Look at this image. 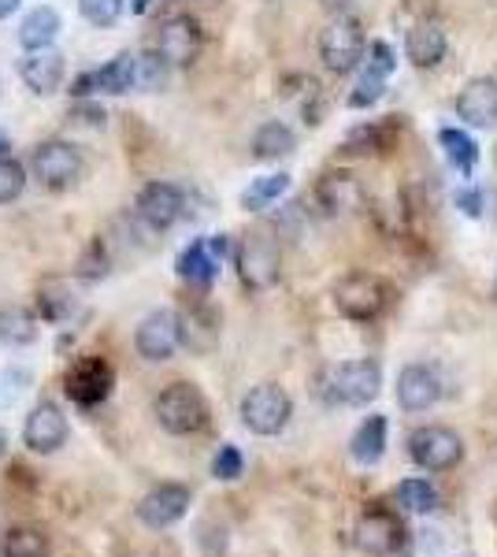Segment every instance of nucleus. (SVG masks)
<instances>
[{
	"mask_svg": "<svg viewBox=\"0 0 497 557\" xmlns=\"http://www.w3.org/2000/svg\"><path fill=\"white\" fill-rule=\"evenodd\" d=\"M157 412L160 428L167 431V435H201L208 428V420H212V409H208V398L201 394V386L197 383H171L164 391L157 394Z\"/></svg>",
	"mask_w": 497,
	"mask_h": 557,
	"instance_id": "1",
	"label": "nucleus"
},
{
	"mask_svg": "<svg viewBox=\"0 0 497 557\" xmlns=\"http://www.w3.org/2000/svg\"><path fill=\"white\" fill-rule=\"evenodd\" d=\"M323 391L338 406L360 409L368 401H375L378 391H383V368H378V361H368V357L364 361H341L323 375Z\"/></svg>",
	"mask_w": 497,
	"mask_h": 557,
	"instance_id": "2",
	"label": "nucleus"
},
{
	"mask_svg": "<svg viewBox=\"0 0 497 557\" xmlns=\"http://www.w3.org/2000/svg\"><path fill=\"white\" fill-rule=\"evenodd\" d=\"M334 309L341 312L346 320H357V323H372L386 312V283L372 272H349L346 278H338L334 286Z\"/></svg>",
	"mask_w": 497,
	"mask_h": 557,
	"instance_id": "3",
	"label": "nucleus"
},
{
	"mask_svg": "<svg viewBox=\"0 0 497 557\" xmlns=\"http://www.w3.org/2000/svg\"><path fill=\"white\" fill-rule=\"evenodd\" d=\"M290 417H294V398L278 383H260L241 398V424L252 435H264V438L283 435Z\"/></svg>",
	"mask_w": 497,
	"mask_h": 557,
	"instance_id": "4",
	"label": "nucleus"
},
{
	"mask_svg": "<svg viewBox=\"0 0 497 557\" xmlns=\"http://www.w3.org/2000/svg\"><path fill=\"white\" fill-rule=\"evenodd\" d=\"M409 457L423 472H449L464 461V438L453 428L423 424L409 435Z\"/></svg>",
	"mask_w": 497,
	"mask_h": 557,
	"instance_id": "5",
	"label": "nucleus"
},
{
	"mask_svg": "<svg viewBox=\"0 0 497 557\" xmlns=\"http://www.w3.org/2000/svg\"><path fill=\"white\" fill-rule=\"evenodd\" d=\"M234 264H238V275L249 290H268V286L278 283V268H283L278 242L268 231H249L234 249Z\"/></svg>",
	"mask_w": 497,
	"mask_h": 557,
	"instance_id": "6",
	"label": "nucleus"
},
{
	"mask_svg": "<svg viewBox=\"0 0 497 557\" xmlns=\"http://www.w3.org/2000/svg\"><path fill=\"white\" fill-rule=\"evenodd\" d=\"M364 26H360L352 15H338L327 30L320 34V60L331 75H349V71L360 67L364 60Z\"/></svg>",
	"mask_w": 497,
	"mask_h": 557,
	"instance_id": "7",
	"label": "nucleus"
},
{
	"mask_svg": "<svg viewBox=\"0 0 497 557\" xmlns=\"http://www.w3.org/2000/svg\"><path fill=\"white\" fill-rule=\"evenodd\" d=\"M83 168H86V160H83V152H78V146L60 141V138L41 141L30 157V172L45 190H67V186L83 175Z\"/></svg>",
	"mask_w": 497,
	"mask_h": 557,
	"instance_id": "8",
	"label": "nucleus"
},
{
	"mask_svg": "<svg viewBox=\"0 0 497 557\" xmlns=\"http://www.w3.org/2000/svg\"><path fill=\"white\" fill-rule=\"evenodd\" d=\"M112 386H115V372L104 357H83V361H75L67 368V375H63L67 398L83 409L101 406L108 394H112Z\"/></svg>",
	"mask_w": 497,
	"mask_h": 557,
	"instance_id": "9",
	"label": "nucleus"
},
{
	"mask_svg": "<svg viewBox=\"0 0 497 557\" xmlns=\"http://www.w3.org/2000/svg\"><path fill=\"white\" fill-rule=\"evenodd\" d=\"M204 49V34L201 23L189 20V15H171L167 23H160L157 30V57L164 60L167 67H189Z\"/></svg>",
	"mask_w": 497,
	"mask_h": 557,
	"instance_id": "10",
	"label": "nucleus"
},
{
	"mask_svg": "<svg viewBox=\"0 0 497 557\" xmlns=\"http://www.w3.org/2000/svg\"><path fill=\"white\" fill-rule=\"evenodd\" d=\"M189 502H194V494H189L186 483H160V487H152L149 494H141L134 513H138L141 524L152 528V532H164V528L178 524V520L189 513Z\"/></svg>",
	"mask_w": 497,
	"mask_h": 557,
	"instance_id": "11",
	"label": "nucleus"
},
{
	"mask_svg": "<svg viewBox=\"0 0 497 557\" xmlns=\"http://www.w3.org/2000/svg\"><path fill=\"white\" fill-rule=\"evenodd\" d=\"M357 543H360V550L372 554V557H390V554L401 550L405 528H401V520L383 506V502H372L357 524Z\"/></svg>",
	"mask_w": 497,
	"mask_h": 557,
	"instance_id": "12",
	"label": "nucleus"
},
{
	"mask_svg": "<svg viewBox=\"0 0 497 557\" xmlns=\"http://www.w3.org/2000/svg\"><path fill=\"white\" fill-rule=\"evenodd\" d=\"M67 412H63L57 401H38V406L30 409V417H26L23 424V443L30 454H57L63 443H67Z\"/></svg>",
	"mask_w": 497,
	"mask_h": 557,
	"instance_id": "13",
	"label": "nucleus"
},
{
	"mask_svg": "<svg viewBox=\"0 0 497 557\" xmlns=\"http://www.w3.org/2000/svg\"><path fill=\"white\" fill-rule=\"evenodd\" d=\"M134 349H138V357H146L152 364L171 361L178 349V317L175 312L171 309L149 312V317L138 323V331H134Z\"/></svg>",
	"mask_w": 497,
	"mask_h": 557,
	"instance_id": "14",
	"label": "nucleus"
},
{
	"mask_svg": "<svg viewBox=\"0 0 497 557\" xmlns=\"http://www.w3.org/2000/svg\"><path fill=\"white\" fill-rule=\"evenodd\" d=\"M186 197L175 183H149L138 194V215L149 223L152 231H167L183 220Z\"/></svg>",
	"mask_w": 497,
	"mask_h": 557,
	"instance_id": "15",
	"label": "nucleus"
},
{
	"mask_svg": "<svg viewBox=\"0 0 497 557\" xmlns=\"http://www.w3.org/2000/svg\"><path fill=\"white\" fill-rule=\"evenodd\" d=\"M442 398V383L435 368L427 364H409L397 375V406L405 412H427L435 409Z\"/></svg>",
	"mask_w": 497,
	"mask_h": 557,
	"instance_id": "16",
	"label": "nucleus"
},
{
	"mask_svg": "<svg viewBox=\"0 0 497 557\" xmlns=\"http://www.w3.org/2000/svg\"><path fill=\"white\" fill-rule=\"evenodd\" d=\"M446 52H449V38L438 20H420L405 34V57H409L415 67H423V71L438 67L442 60H446Z\"/></svg>",
	"mask_w": 497,
	"mask_h": 557,
	"instance_id": "17",
	"label": "nucleus"
},
{
	"mask_svg": "<svg viewBox=\"0 0 497 557\" xmlns=\"http://www.w3.org/2000/svg\"><path fill=\"white\" fill-rule=\"evenodd\" d=\"M457 115L468 127H494L497 123V78H472L457 97Z\"/></svg>",
	"mask_w": 497,
	"mask_h": 557,
	"instance_id": "18",
	"label": "nucleus"
},
{
	"mask_svg": "<svg viewBox=\"0 0 497 557\" xmlns=\"http://www.w3.org/2000/svg\"><path fill=\"white\" fill-rule=\"evenodd\" d=\"M220 260L223 257L215 253L204 238H197V242H189V246L183 249V257H178V275H183L189 286H201V290H208V286L215 283V275H220Z\"/></svg>",
	"mask_w": 497,
	"mask_h": 557,
	"instance_id": "19",
	"label": "nucleus"
},
{
	"mask_svg": "<svg viewBox=\"0 0 497 557\" xmlns=\"http://www.w3.org/2000/svg\"><path fill=\"white\" fill-rule=\"evenodd\" d=\"M63 57H57V52H30L26 60H20V75L23 83L34 89L38 97H49L57 94L60 83H63Z\"/></svg>",
	"mask_w": 497,
	"mask_h": 557,
	"instance_id": "20",
	"label": "nucleus"
},
{
	"mask_svg": "<svg viewBox=\"0 0 497 557\" xmlns=\"http://www.w3.org/2000/svg\"><path fill=\"white\" fill-rule=\"evenodd\" d=\"M220 338L215 317L204 305H189L186 312H178V346H189L194 354H208Z\"/></svg>",
	"mask_w": 497,
	"mask_h": 557,
	"instance_id": "21",
	"label": "nucleus"
},
{
	"mask_svg": "<svg viewBox=\"0 0 497 557\" xmlns=\"http://www.w3.org/2000/svg\"><path fill=\"white\" fill-rule=\"evenodd\" d=\"M349 454H352V461L364 465V469H372V465L383 461V454H386V417L372 412L364 424L352 431Z\"/></svg>",
	"mask_w": 497,
	"mask_h": 557,
	"instance_id": "22",
	"label": "nucleus"
},
{
	"mask_svg": "<svg viewBox=\"0 0 497 557\" xmlns=\"http://www.w3.org/2000/svg\"><path fill=\"white\" fill-rule=\"evenodd\" d=\"M315 197L327 212H346V209H357L360 205V183L352 178L349 172H327L315 186Z\"/></svg>",
	"mask_w": 497,
	"mask_h": 557,
	"instance_id": "23",
	"label": "nucleus"
},
{
	"mask_svg": "<svg viewBox=\"0 0 497 557\" xmlns=\"http://www.w3.org/2000/svg\"><path fill=\"white\" fill-rule=\"evenodd\" d=\"M60 12L57 8H34L30 15L23 20L20 26V45L26 52H41V49H49L52 41H57V34H60Z\"/></svg>",
	"mask_w": 497,
	"mask_h": 557,
	"instance_id": "24",
	"label": "nucleus"
},
{
	"mask_svg": "<svg viewBox=\"0 0 497 557\" xmlns=\"http://www.w3.org/2000/svg\"><path fill=\"white\" fill-rule=\"evenodd\" d=\"M297 149L294 131L283 120H268L264 127H257L252 134V157L257 160H283Z\"/></svg>",
	"mask_w": 497,
	"mask_h": 557,
	"instance_id": "25",
	"label": "nucleus"
},
{
	"mask_svg": "<svg viewBox=\"0 0 497 557\" xmlns=\"http://www.w3.org/2000/svg\"><path fill=\"white\" fill-rule=\"evenodd\" d=\"M394 146V123H368V127L349 131V138L341 141L346 157H383Z\"/></svg>",
	"mask_w": 497,
	"mask_h": 557,
	"instance_id": "26",
	"label": "nucleus"
},
{
	"mask_svg": "<svg viewBox=\"0 0 497 557\" xmlns=\"http://www.w3.org/2000/svg\"><path fill=\"white\" fill-rule=\"evenodd\" d=\"M49 554H52V543L41 528L15 524L0 539V557H49Z\"/></svg>",
	"mask_w": 497,
	"mask_h": 557,
	"instance_id": "27",
	"label": "nucleus"
},
{
	"mask_svg": "<svg viewBox=\"0 0 497 557\" xmlns=\"http://www.w3.org/2000/svg\"><path fill=\"white\" fill-rule=\"evenodd\" d=\"M71 309H75V294H71V286L63 283L60 275H45L38 283V312L49 323H60L71 317Z\"/></svg>",
	"mask_w": 497,
	"mask_h": 557,
	"instance_id": "28",
	"label": "nucleus"
},
{
	"mask_svg": "<svg viewBox=\"0 0 497 557\" xmlns=\"http://www.w3.org/2000/svg\"><path fill=\"white\" fill-rule=\"evenodd\" d=\"M89 83H94V94H131L134 89V57L131 52H120V57L108 60L104 67L89 71Z\"/></svg>",
	"mask_w": 497,
	"mask_h": 557,
	"instance_id": "29",
	"label": "nucleus"
},
{
	"mask_svg": "<svg viewBox=\"0 0 497 557\" xmlns=\"http://www.w3.org/2000/svg\"><path fill=\"white\" fill-rule=\"evenodd\" d=\"M0 343L15 349L38 343V317L30 309H0Z\"/></svg>",
	"mask_w": 497,
	"mask_h": 557,
	"instance_id": "30",
	"label": "nucleus"
},
{
	"mask_svg": "<svg viewBox=\"0 0 497 557\" xmlns=\"http://www.w3.org/2000/svg\"><path fill=\"white\" fill-rule=\"evenodd\" d=\"M438 141H442V149H446L449 164H453L460 175H472L475 172L479 146L472 141V134H464V131H457V127H442L438 131Z\"/></svg>",
	"mask_w": 497,
	"mask_h": 557,
	"instance_id": "31",
	"label": "nucleus"
},
{
	"mask_svg": "<svg viewBox=\"0 0 497 557\" xmlns=\"http://www.w3.org/2000/svg\"><path fill=\"white\" fill-rule=\"evenodd\" d=\"M286 190H290V175L286 172L264 175V178H257L246 194H241V205H246L249 212H260V209H268V205H275Z\"/></svg>",
	"mask_w": 497,
	"mask_h": 557,
	"instance_id": "32",
	"label": "nucleus"
},
{
	"mask_svg": "<svg viewBox=\"0 0 497 557\" xmlns=\"http://www.w3.org/2000/svg\"><path fill=\"white\" fill-rule=\"evenodd\" d=\"M397 502H401V509H409V513H435L438 491H435V483H427V480H405L401 487H397Z\"/></svg>",
	"mask_w": 497,
	"mask_h": 557,
	"instance_id": "33",
	"label": "nucleus"
},
{
	"mask_svg": "<svg viewBox=\"0 0 497 557\" xmlns=\"http://www.w3.org/2000/svg\"><path fill=\"white\" fill-rule=\"evenodd\" d=\"M386 83H390V75H383V71H375V67H364V75L357 78V86H352V94H349V108L378 104L386 94Z\"/></svg>",
	"mask_w": 497,
	"mask_h": 557,
	"instance_id": "34",
	"label": "nucleus"
},
{
	"mask_svg": "<svg viewBox=\"0 0 497 557\" xmlns=\"http://www.w3.org/2000/svg\"><path fill=\"white\" fill-rule=\"evenodd\" d=\"M134 86L152 89V94L167 86V64L157 57V52H146L141 60H134Z\"/></svg>",
	"mask_w": 497,
	"mask_h": 557,
	"instance_id": "35",
	"label": "nucleus"
},
{
	"mask_svg": "<svg viewBox=\"0 0 497 557\" xmlns=\"http://www.w3.org/2000/svg\"><path fill=\"white\" fill-rule=\"evenodd\" d=\"M26 190V168L12 157H0V205H12Z\"/></svg>",
	"mask_w": 497,
	"mask_h": 557,
	"instance_id": "36",
	"label": "nucleus"
},
{
	"mask_svg": "<svg viewBox=\"0 0 497 557\" xmlns=\"http://www.w3.org/2000/svg\"><path fill=\"white\" fill-rule=\"evenodd\" d=\"M246 472V457H241V450L238 446H220V454L212 457V475L220 483H234L238 475Z\"/></svg>",
	"mask_w": 497,
	"mask_h": 557,
	"instance_id": "37",
	"label": "nucleus"
},
{
	"mask_svg": "<svg viewBox=\"0 0 497 557\" xmlns=\"http://www.w3.org/2000/svg\"><path fill=\"white\" fill-rule=\"evenodd\" d=\"M78 12L94 26H112L123 15V0H78Z\"/></svg>",
	"mask_w": 497,
	"mask_h": 557,
	"instance_id": "38",
	"label": "nucleus"
},
{
	"mask_svg": "<svg viewBox=\"0 0 497 557\" xmlns=\"http://www.w3.org/2000/svg\"><path fill=\"white\" fill-rule=\"evenodd\" d=\"M368 67L383 71V75H394L397 57H394L390 45H386V41H372V45H368Z\"/></svg>",
	"mask_w": 497,
	"mask_h": 557,
	"instance_id": "39",
	"label": "nucleus"
},
{
	"mask_svg": "<svg viewBox=\"0 0 497 557\" xmlns=\"http://www.w3.org/2000/svg\"><path fill=\"white\" fill-rule=\"evenodd\" d=\"M71 120L75 123H89V127H104V108L94 104V101H78L75 108H71Z\"/></svg>",
	"mask_w": 497,
	"mask_h": 557,
	"instance_id": "40",
	"label": "nucleus"
},
{
	"mask_svg": "<svg viewBox=\"0 0 497 557\" xmlns=\"http://www.w3.org/2000/svg\"><path fill=\"white\" fill-rule=\"evenodd\" d=\"M457 209L468 215V220H479V215H483V194L479 190H472V186H464V190H457Z\"/></svg>",
	"mask_w": 497,
	"mask_h": 557,
	"instance_id": "41",
	"label": "nucleus"
},
{
	"mask_svg": "<svg viewBox=\"0 0 497 557\" xmlns=\"http://www.w3.org/2000/svg\"><path fill=\"white\" fill-rule=\"evenodd\" d=\"M20 4H23V0H0V20H8V15H12Z\"/></svg>",
	"mask_w": 497,
	"mask_h": 557,
	"instance_id": "42",
	"label": "nucleus"
},
{
	"mask_svg": "<svg viewBox=\"0 0 497 557\" xmlns=\"http://www.w3.org/2000/svg\"><path fill=\"white\" fill-rule=\"evenodd\" d=\"M149 4H152V0H134V12L146 15V12H149Z\"/></svg>",
	"mask_w": 497,
	"mask_h": 557,
	"instance_id": "43",
	"label": "nucleus"
},
{
	"mask_svg": "<svg viewBox=\"0 0 497 557\" xmlns=\"http://www.w3.org/2000/svg\"><path fill=\"white\" fill-rule=\"evenodd\" d=\"M4 149H8V134L0 131V157H4Z\"/></svg>",
	"mask_w": 497,
	"mask_h": 557,
	"instance_id": "44",
	"label": "nucleus"
},
{
	"mask_svg": "<svg viewBox=\"0 0 497 557\" xmlns=\"http://www.w3.org/2000/svg\"><path fill=\"white\" fill-rule=\"evenodd\" d=\"M4 450H8V435L0 431V454H4Z\"/></svg>",
	"mask_w": 497,
	"mask_h": 557,
	"instance_id": "45",
	"label": "nucleus"
},
{
	"mask_svg": "<svg viewBox=\"0 0 497 557\" xmlns=\"http://www.w3.org/2000/svg\"><path fill=\"white\" fill-rule=\"evenodd\" d=\"M494 301H497V283H494Z\"/></svg>",
	"mask_w": 497,
	"mask_h": 557,
	"instance_id": "46",
	"label": "nucleus"
},
{
	"mask_svg": "<svg viewBox=\"0 0 497 557\" xmlns=\"http://www.w3.org/2000/svg\"><path fill=\"white\" fill-rule=\"evenodd\" d=\"M0 94H4V83H0Z\"/></svg>",
	"mask_w": 497,
	"mask_h": 557,
	"instance_id": "47",
	"label": "nucleus"
},
{
	"mask_svg": "<svg viewBox=\"0 0 497 557\" xmlns=\"http://www.w3.org/2000/svg\"><path fill=\"white\" fill-rule=\"evenodd\" d=\"M494 160H497V146H494Z\"/></svg>",
	"mask_w": 497,
	"mask_h": 557,
	"instance_id": "48",
	"label": "nucleus"
}]
</instances>
